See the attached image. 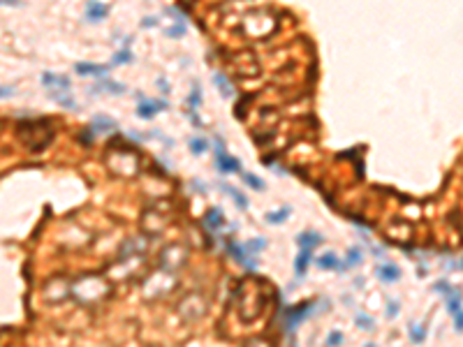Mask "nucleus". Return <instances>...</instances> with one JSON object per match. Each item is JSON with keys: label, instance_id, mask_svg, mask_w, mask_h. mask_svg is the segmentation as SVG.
Masks as SVG:
<instances>
[{"label": "nucleus", "instance_id": "1", "mask_svg": "<svg viewBox=\"0 0 463 347\" xmlns=\"http://www.w3.org/2000/svg\"><path fill=\"white\" fill-rule=\"evenodd\" d=\"M16 134L23 143L28 146V151L40 153L46 143L54 139V132H51L49 123L44 118L40 120H23V123L16 125Z\"/></svg>", "mask_w": 463, "mask_h": 347}, {"label": "nucleus", "instance_id": "2", "mask_svg": "<svg viewBox=\"0 0 463 347\" xmlns=\"http://www.w3.org/2000/svg\"><path fill=\"white\" fill-rule=\"evenodd\" d=\"M213 153H216V167L222 171V174H236V171H241V162L236 160V157L227 155L220 139H216V151Z\"/></svg>", "mask_w": 463, "mask_h": 347}, {"label": "nucleus", "instance_id": "3", "mask_svg": "<svg viewBox=\"0 0 463 347\" xmlns=\"http://www.w3.org/2000/svg\"><path fill=\"white\" fill-rule=\"evenodd\" d=\"M137 100H139L137 116H139V118H144V120H151L153 116L157 114V109H167L165 100H146L141 93H137Z\"/></svg>", "mask_w": 463, "mask_h": 347}, {"label": "nucleus", "instance_id": "4", "mask_svg": "<svg viewBox=\"0 0 463 347\" xmlns=\"http://www.w3.org/2000/svg\"><path fill=\"white\" fill-rule=\"evenodd\" d=\"M74 287H83L81 301L83 299H102L104 294H109V291H102V280H93V278H81V282H77Z\"/></svg>", "mask_w": 463, "mask_h": 347}, {"label": "nucleus", "instance_id": "5", "mask_svg": "<svg viewBox=\"0 0 463 347\" xmlns=\"http://www.w3.org/2000/svg\"><path fill=\"white\" fill-rule=\"evenodd\" d=\"M310 308H313L310 303H301V305H296V308L287 310V328L292 331L299 322H304V319L310 315Z\"/></svg>", "mask_w": 463, "mask_h": 347}, {"label": "nucleus", "instance_id": "6", "mask_svg": "<svg viewBox=\"0 0 463 347\" xmlns=\"http://www.w3.org/2000/svg\"><path fill=\"white\" fill-rule=\"evenodd\" d=\"M375 273H378V278L382 282H396L398 278H401V268H398L396 264H391V262L380 264V266L375 268Z\"/></svg>", "mask_w": 463, "mask_h": 347}, {"label": "nucleus", "instance_id": "7", "mask_svg": "<svg viewBox=\"0 0 463 347\" xmlns=\"http://www.w3.org/2000/svg\"><path fill=\"white\" fill-rule=\"evenodd\" d=\"M296 241H299V245H301V250H313L315 245H319L322 243V236L317 234V231H301L299 236H296Z\"/></svg>", "mask_w": 463, "mask_h": 347}, {"label": "nucleus", "instance_id": "8", "mask_svg": "<svg viewBox=\"0 0 463 347\" xmlns=\"http://www.w3.org/2000/svg\"><path fill=\"white\" fill-rule=\"evenodd\" d=\"M204 227H206V229H220L222 227V211L220 208H208L206 213H204Z\"/></svg>", "mask_w": 463, "mask_h": 347}, {"label": "nucleus", "instance_id": "9", "mask_svg": "<svg viewBox=\"0 0 463 347\" xmlns=\"http://www.w3.org/2000/svg\"><path fill=\"white\" fill-rule=\"evenodd\" d=\"M42 83H44V86H51V88H63V90H67V88H69V79L67 77H58V74H51V72L42 74Z\"/></svg>", "mask_w": 463, "mask_h": 347}, {"label": "nucleus", "instance_id": "10", "mask_svg": "<svg viewBox=\"0 0 463 347\" xmlns=\"http://www.w3.org/2000/svg\"><path fill=\"white\" fill-rule=\"evenodd\" d=\"M106 5H102V3H86V19L88 21H97V19H102V16H106Z\"/></svg>", "mask_w": 463, "mask_h": 347}, {"label": "nucleus", "instance_id": "11", "mask_svg": "<svg viewBox=\"0 0 463 347\" xmlns=\"http://www.w3.org/2000/svg\"><path fill=\"white\" fill-rule=\"evenodd\" d=\"M213 83L218 86V90H220V95H222V97H232V95H234V88H232L229 79H227L222 72H218L216 77H213Z\"/></svg>", "mask_w": 463, "mask_h": 347}, {"label": "nucleus", "instance_id": "12", "mask_svg": "<svg viewBox=\"0 0 463 347\" xmlns=\"http://www.w3.org/2000/svg\"><path fill=\"white\" fill-rule=\"evenodd\" d=\"M220 188H222V190H225V192H227V194H229V197H232V199H234V202H236V206H239V208H241V211H245V208H248V199H245V197H243V194H241V192H239V190H234V188H232V185H227V183H222V185H220Z\"/></svg>", "mask_w": 463, "mask_h": 347}, {"label": "nucleus", "instance_id": "13", "mask_svg": "<svg viewBox=\"0 0 463 347\" xmlns=\"http://www.w3.org/2000/svg\"><path fill=\"white\" fill-rule=\"evenodd\" d=\"M74 69H77L79 74H106V67H102V65H93V63H77V65H74Z\"/></svg>", "mask_w": 463, "mask_h": 347}, {"label": "nucleus", "instance_id": "14", "mask_svg": "<svg viewBox=\"0 0 463 347\" xmlns=\"http://www.w3.org/2000/svg\"><path fill=\"white\" fill-rule=\"evenodd\" d=\"M447 310L452 315L461 313V291H458V289L449 291V296H447Z\"/></svg>", "mask_w": 463, "mask_h": 347}, {"label": "nucleus", "instance_id": "15", "mask_svg": "<svg viewBox=\"0 0 463 347\" xmlns=\"http://www.w3.org/2000/svg\"><path fill=\"white\" fill-rule=\"evenodd\" d=\"M93 130H116V120L114 118H106V116H95L93 118Z\"/></svg>", "mask_w": 463, "mask_h": 347}, {"label": "nucleus", "instance_id": "16", "mask_svg": "<svg viewBox=\"0 0 463 347\" xmlns=\"http://www.w3.org/2000/svg\"><path fill=\"white\" fill-rule=\"evenodd\" d=\"M317 266L319 268H341V264H338L336 254L327 252V254H322V257H317Z\"/></svg>", "mask_w": 463, "mask_h": 347}, {"label": "nucleus", "instance_id": "17", "mask_svg": "<svg viewBox=\"0 0 463 347\" xmlns=\"http://www.w3.org/2000/svg\"><path fill=\"white\" fill-rule=\"evenodd\" d=\"M308 264H310V250H301L299 252V257H296V276H304L306 273V268H308Z\"/></svg>", "mask_w": 463, "mask_h": 347}, {"label": "nucleus", "instance_id": "18", "mask_svg": "<svg viewBox=\"0 0 463 347\" xmlns=\"http://www.w3.org/2000/svg\"><path fill=\"white\" fill-rule=\"evenodd\" d=\"M290 206H282L280 211H273V213H266V222H271V225H278V222H282L287 215H290Z\"/></svg>", "mask_w": 463, "mask_h": 347}, {"label": "nucleus", "instance_id": "19", "mask_svg": "<svg viewBox=\"0 0 463 347\" xmlns=\"http://www.w3.org/2000/svg\"><path fill=\"white\" fill-rule=\"evenodd\" d=\"M241 176H243V183L250 185L253 190H257V192H262V190H264V180L259 178V176H255V174H241Z\"/></svg>", "mask_w": 463, "mask_h": 347}, {"label": "nucleus", "instance_id": "20", "mask_svg": "<svg viewBox=\"0 0 463 347\" xmlns=\"http://www.w3.org/2000/svg\"><path fill=\"white\" fill-rule=\"evenodd\" d=\"M206 139H202V137H192L190 139V151L194 153V155H202L204 151H206Z\"/></svg>", "mask_w": 463, "mask_h": 347}, {"label": "nucleus", "instance_id": "21", "mask_svg": "<svg viewBox=\"0 0 463 347\" xmlns=\"http://www.w3.org/2000/svg\"><path fill=\"white\" fill-rule=\"evenodd\" d=\"M100 88H104V90H111V93H125V86H123V83L109 81V79H104V81H102L100 86L95 88V90H100Z\"/></svg>", "mask_w": 463, "mask_h": 347}, {"label": "nucleus", "instance_id": "22", "mask_svg": "<svg viewBox=\"0 0 463 347\" xmlns=\"http://www.w3.org/2000/svg\"><path fill=\"white\" fill-rule=\"evenodd\" d=\"M245 252H262L264 248H266V241L264 239H255V241H248V243L243 245Z\"/></svg>", "mask_w": 463, "mask_h": 347}, {"label": "nucleus", "instance_id": "23", "mask_svg": "<svg viewBox=\"0 0 463 347\" xmlns=\"http://www.w3.org/2000/svg\"><path fill=\"white\" fill-rule=\"evenodd\" d=\"M424 336H426V331H424V326H421V324H410V338H412V342H421V340H424Z\"/></svg>", "mask_w": 463, "mask_h": 347}, {"label": "nucleus", "instance_id": "24", "mask_svg": "<svg viewBox=\"0 0 463 347\" xmlns=\"http://www.w3.org/2000/svg\"><path fill=\"white\" fill-rule=\"evenodd\" d=\"M359 262H361V250L359 248H352L350 252H347V264L343 268H352V266H357Z\"/></svg>", "mask_w": 463, "mask_h": 347}, {"label": "nucleus", "instance_id": "25", "mask_svg": "<svg viewBox=\"0 0 463 347\" xmlns=\"http://www.w3.org/2000/svg\"><path fill=\"white\" fill-rule=\"evenodd\" d=\"M120 63H132V53H130L128 49H123V51H118V53L114 56V60H111V65H120Z\"/></svg>", "mask_w": 463, "mask_h": 347}, {"label": "nucleus", "instance_id": "26", "mask_svg": "<svg viewBox=\"0 0 463 347\" xmlns=\"http://www.w3.org/2000/svg\"><path fill=\"white\" fill-rule=\"evenodd\" d=\"M354 324H357V326H359V328H364V331H370V328L375 326V324H373V319H368V315H357Z\"/></svg>", "mask_w": 463, "mask_h": 347}, {"label": "nucleus", "instance_id": "27", "mask_svg": "<svg viewBox=\"0 0 463 347\" xmlns=\"http://www.w3.org/2000/svg\"><path fill=\"white\" fill-rule=\"evenodd\" d=\"M51 97H54V100L58 102V104L67 106V109H72V106H74V100H72L69 95H65V93H56V90H54V95H51Z\"/></svg>", "mask_w": 463, "mask_h": 347}, {"label": "nucleus", "instance_id": "28", "mask_svg": "<svg viewBox=\"0 0 463 347\" xmlns=\"http://www.w3.org/2000/svg\"><path fill=\"white\" fill-rule=\"evenodd\" d=\"M327 345H329V347H338V345H343V333H341V331H331V333H329V338H327Z\"/></svg>", "mask_w": 463, "mask_h": 347}, {"label": "nucleus", "instance_id": "29", "mask_svg": "<svg viewBox=\"0 0 463 347\" xmlns=\"http://www.w3.org/2000/svg\"><path fill=\"white\" fill-rule=\"evenodd\" d=\"M183 32H185V23H179V26L167 28V35H169V37H181Z\"/></svg>", "mask_w": 463, "mask_h": 347}, {"label": "nucleus", "instance_id": "30", "mask_svg": "<svg viewBox=\"0 0 463 347\" xmlns=\"http://www.w3.org/2000/svg\"><path fill=\"white\" fill-rule=\"evenodd\" d=\"M188 102H190V106H199L202 104V97H199V86L194 83V90H192V95L188 97Z\"/></svg>", "mask_w": 463, "mask_h": 347}, {"label": "nucleus", "instance_id": "31", "mask_svg": "<svg viewBox=\"0 0 463 347\" xmlns=\"http://www.w3.org/2000/svg\"><path fill=\"white\" fill-rule=\"evenodd\" d=\"M454 328H456L458 333L463 331V310H461V313H456V315H454Z\"/></svg>", "mask_w": 463, "mask_h": 347}, {"label": "nucleus", "instance_id": "32", "mask_svg": "<svg viewBox=\"0 0 463 347\" xmlns=\"http://www.w3.org/2000/svg\"><path fill=\"white\" fill-rule=\"evenodd\" d=\"M396 310H398V303H396V301H389V303H387V315H389V317H394Z\"/></svg>", "mask_w": 463, "mask_h": 347}, {"label": "nucleus", "instance_id": "33", "mask_svg": "<svg viewBox=\"0 0 463 347\" xmlns=\"http://www.w3.org/2000/svg\"><path fill=\"white\" fill-rule=\"evenodd\" d=\"M435 291H449V285L447 282H438V285H433Z\"/></svg>", "mask_w": 463, "mask_h": 347}, {"label": "nucleus", "instance_id": "34", "mask_svg": "<svg viewBox=\"0 0 463 347\" xmlns=\"http://www.w3.org/2000/svg\"><path fill=\"white\" fill-rule=\"evenodd\" d=\"M155 23H157V21H155L153 16H146V19H144V28H151V26H155Z\"/></svg>", "mask_w": 463, "mask_h": 347}, {"label": "nucleus", "instance_id": "35", "mask_svg": "<svg viewBox=\"0 0 463 347\" xmlns=\"http://www.w3.org/2000/svg\"><path fill=\"white\" fill-rule=\"evenodd\" d=\"M190 120H192V123L197 125V127H199V125H202V120H199V118H197V116H194V114H190Z\"/></svg>", "mask_w": 463, "mask_h": 347}, {"label": "nucleus", "instance_id": "36", "mask_svg": "<svg viewBox=\"0 0 463 347\" xmlns=\"http://www.w3.org/2000/svg\"><path fill=\"white\" fill-rule=\"evenodd\" d=\"M9 95H12V88L5 86V88H3V97H9Z\"/></svg>", "mask_w": 463, "mask_h": 347}, {"label": "nucleus", "instance_id": "37", "mask_svg": "<svg viewBox=\"0 0 463 347\" xmlns=\"http://www.w3.org/2000/svg\"><path fill=\"white\" fill-rule=\"evenodd\" d=\"M366 347H375V345H366Z\"/></svg>", "mask_w": 463, "mask_h": 347}, {"label": "nucleus", "instance_id": "38", "mask_svg": "<svg viewBox=\"0 0 463 347\" xmlns=\"http://www.w3.org/2000/svg\"><path fill=\"white\" fill-rule=\"evenodd\" d=\"M461 268H463V264H461Z\"/></svg>", "mask_w": 463, "mask_h": 347}]
</instances>
